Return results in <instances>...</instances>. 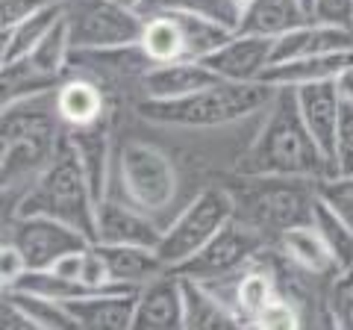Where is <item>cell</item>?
<instances>
[{
    "label": "cell",
    "instance_id": "9c48e42d",
    "mask_svg": "<svg viewBox=\"0 0 353 330\" xmlns=\"http://www.w3.org/2000/svg\"><path fill=\"white\" fill-rule=\"evenodd\" d=\"M162 227L136 206L103 197L94 206V245H150L159 248Z\"/></svg>",
    "mask_w": 353,
    "mask_h": 330
},
{
    "label": "cell",
    "instance_id": "d6a6232c",
    "mask_svg": "<svg viewBox=\"0 0 353 330\" xmlns=\"http://www.w3.org/2000/svg\"><path fill=\"white\" fill-rule=\"evenodd\" d=\"M336 174H353V95H341L339 136H336Z\"/></svg>",
    "mask_w": 353,
    "mask_h": 330
},
{
    "label": "cell",
    "instance_id": "3957f363",
    "mask_svg": "<svg viewBox=\"0 0 353 330\" xmlns=\"http://www.w3.org/2000/svg\"><path fill=\"white\" fill-rule=\"evenodd\" d=\"M274 89L265 80L236 83V80H218L206 89L174 97V101H139L136 113L157 124H176V127H221L233 124L248 115L265 113L271 106Z\"/></svg>",
    "mask_w": 353,
    "mask_h": 330
},
{
    "label": "cell",
    "instance_id": "e575fe53",
    "mask_svg": "<svg viewBox=\"0 0 353 330\" xmlns=\"http://www.w3.org/2000/svg\"><path fill=\"white\" fill-rule=\"evenodd\" d=\"M309 21L353 30V0H312L309 3Z\"/></svg>",
    "mask_w": 353,
    "mask_h": 330
},
{
    "label": "cell",
    "instance_id": "f1b7e54d",
    "mask_svg": "<svg viewBox=\"0 0 353 330\" xmlns=\"http://www.w3.org/2000/svg\"><path fill=\"white\" fill-rule=\"evenodd\" d=\"M0 292L12 295V301L30 316V322L36 324V330H80L62 301L44 298V295L24 292V289H0Z\"/></svg>",
    "mask_w": 353,
    "mask_h": 330
},
{
    "label": "cell",
    "instance_id": "ab89813d",
    "mask_svg": "<svg viewBox=\"0 0 353 330\" xmlns=\"http://www.w3.org/2000/svg\"><path fill=\"white\" fill-rule=\"evenodd\" d=\"M118 3H124V6H130V9H136V12H141V6H145L148 0H118Z\"/></svg>",
    "mask_w": 353,
    "mask_h": 330
},
{
    "label": "cell",
    "instance_id": "4fadbf2b",
    "mask_svg": "<svg viewBox=\"0 0 353 330\" xmlns=\"http://www.w3.org/2000/svg\"><path fill=\"white\" fill-rule=\"evenodd\" d=\"M80 330H132L136 316V289L112 286L103 292H88L65 301Z\"/></svg>",
    "mask_w": 353,
    "mask_h": 330
},
{
    "label": "cell",
    "instance_id": "60d3db41",
    "mask_svg": "<svg viewBox=\"0 0 353 330\" xmlns=\"http://www.w3.org/2000/svg\"><path fill=\"white\" fill-rule=\"evenodd\" d=\"M303 3H306V6H309V3H312V0H303Z\"/></svg>",
    "mask_w": 353,
    "mask_h": 330
},
{
    "label": "cell",
    "instance_id": "44dd1931",
    "mask_svg": "<svg viewBox=\"0 0 353 330\" xmlns=\"http://www.w3.org/2000/svg\"><path fill=\"white\" fill-rule=\"evenodd\" d=\"M176 274V271H174ZM183 330H230L241 327L239 316L230 307L215 298L201 280L183 278Z\"/></svg>",
    "mask_w": 353,
    "mask_h": 330
},
{
    "label": "cell",
    "instance_id": "74e56055",
    "mask_svg": "<svg viewBox=\"0 0 353 330\" xmlns=\"http://www.w3.org/2000/svg\"><path fill=\"white\" fill-rule=\"evenodd\" d=\"M330 316H333V327L353 330V289L339 278L333 283V289H330Z\"/></svg>",
    "mask_w": 353,
    "mask_h": 330
},
{
    "label": "cell",
    "instance_id": "6da1fadb",
    "mask_svg": "<svg viewBox=\"0 0 353 330\" xmlns=\"http://www.w3.org/2000/svg\"><path fill=\"white\" fill-rule=\"evenodd\" d=\"M239 171L285 174V177L309 180H324L330 174H336L333 162L327 159V153L318 148V142L303 124V115L294 101V89H277Z\"/></svg>",
    "mask_w": 353,
    "mask_h": 330
},
{
    "label": "cell",
    "instance_id": "ba28073f",
    "mask_svg": "<svg viewBox=\"0 0 353 330\" xmlns=\"http://www.w3.org/2000/svg\"><path fill=\"white\" fill-rule=\"evenodd\" d=\"M265 248H268V242L233 218L215 239H209L194 257H189L174 271L183 274V278H192V280L233 278V274L245 271Z\"/></svg>",
    "mask_w": 353,
    "mask_h": 330
},
{
    "label": "cell",
    "instance_id": "2e32d148",
    "mask_svg": "<svg viewBox=\"0 0 353 330\" xmlns=\"http://www.w3.org/2000/svg\"><path fill=\"white\" fill-rule=\"evenodd\" d=\"M345 50H353V30L306 21V24L274 39L271 65L297 57H312V53H345Z\"/></svg>",
    "mask_w": 353,
    "mask_h": 330
},
{
    "label": "cell",
    "instance_id": "d590c367",
    "mask_svg": "<svg viewBox=\"0 0 353 330\" xmlns=\"http://www.w3.org/2000/svg\"><path fill=\"white\" fill-rule=\"evenodd\" d=\"M59 0H0V32L18 27L21 21H27L30 15L41 12Z\"/></svg>",
    "mask_w": 353,
    "mask_h": 330
},
{
    "label": "cell",
    "instance_id": "836d02e7",
    "mask_svg": "<svg viewBox=\"0 0 353 330\" xmlns=\"http://www.w3.org/2000/svg\"><path fill=\"white\" fill-rule=\"evenodd\" d=\"M250 327H265V330H292V327H303L301 322V310L289 301L283 298V295H277L265 310L253 318Z\"/></svg>",
    "mask_w": 353,
    "mask_h": 330
},
{
    "label": "cell",
    "instance_id": "7402d4cb",
    "mask_svg": "<svg viewBox=\"0 0 353 330\" xmlns=\"http://www.w3.org/2000/svg\"><path fill=\"white\" fill-rule=\"evenodd\" d=\"M280 295V286H277V278L265 260V251L250 262V266L239 274L236 280V316L241 327H250L253 318H256L265 307H268L274 298Z\"/></svg>",
    "mask_w": 353,
    "mask_h": 330
},
{
    "label": "cell",
    "instance_id": "8992f818",
    "mask_svg": "<svg viewBox=\"0 0 353 330\" xmlns=\"http://www.w3.org/2000/svg\"><path fill=\"white\" fill-rule=\"evenodd\" d=\"M74 50H112L139 45L145 15L118 0H65Z\"/></svg>",
    "mask_w": 353,
    "mask_h": 330
},
{
    "label": "cell",
    "instance_id": "277c9868",
    "mask_svg": "<svg viewBox=\"0 0 353 330\" xmlns=\"http://www.w3.org/2000/svg\"><path fill=\"white\" fill-rule=\"evenodd\" d=\"M94 206H97V197L92 192V186H88V177L83 171L80 157L74 151L68 130H65L57 157L44 168L41 177L30 186V192L21 197V204L15 206L12 215L59 218V222L83 230L94 242Z\"/></svg>",
    "mask_w": 353,
    "mask_h": 330
},
{
    "label": "cell",
    "instance_id": "cb8c5ba5",
    "mask_svg": "<svg viewBox=\"0 0 353 330\" xmlns=\"http://www.w3.org/2000/svg\"><path fill=\"white\" fill-rule=\"evenodd\" d=\"M171 15L176 18V24L183 30L185 59H206L209 53L224 48L236 32V24L221 21L215 15H206V12H171Z\"/></svg>",
    "mask_w": 353,
    "mask_h": 330
},
{
    "label": "cell",
    "instance_id": "1f68e13d",
    "mask_svg": "<svg viewBox=\"0 0 353 330\" xmlns=\"http://www.w3.org/2000/svg\"><path fill=\"white\" fill-rule=\"evenodd\" d=\"M318 195L333 206V210L353 224V174H330L318 180Z\"/></svg>",
    "mask_w": 353,
    "mask_h": 330
},
{
    "label": "cell",
    "instance_id": "ffe728a7",
    "mask_svg": "<svg viewBox=\"0 0 353 330\" xmlns=\"http://www.w3.org/2000/svg\"><path fill=\"white\" fill-rule=\"evenodd\" d=\"M309 21V6L303 0H256L239 15V32L277 39L283 32L301 27Z\"/></svg>",
    "mask_w": 353,
    "mask_h": 330
},
{
    "label": "cell",
    "instance_id": "4316f807",
    "mask_svg": "<svg viewBox=\"0 0 353 330\" xmlns=\"http://www.w3.org/2000/svg\"><path fill=\"white\" fill-rule=\"evenodd\" d=\"M139 48L145 50V57L150 62L185 59L183 30H180V24H176V18L171 12H157V15L145 18V30H141Z\"/></svg>",
    "mask_w": 353,
    "mask_h": 330
},
{
    "label": "cell",
    "instance_id": "484cf974",
    "mask_svg": "<svg viewBox=\"0 0 353 330\" xmlns=\"http://www.w3.org/2000/svg\"><path fill=\"white\" fill-rule=\"evenodd\" d=\"M65 15V0L53 3L41 12L30 15L27 21H21L18 27L12 30H3L0 32V41H3V53H0V62H12V59H21L39 45V41L48 36V30L57 24V21Z\"/></svg>",
    "mask_w": 353,
    "mask_h": 330
},
{
    "label": "cell",
    "instance_id": "d4e9b609",
    "mask_svg": "<svg viewBox=\"0 0 353 330\" xmlns=\"http://www.w3.org/2000/svg\"><path fill=\"white\" fill-rule=\"evenodd\" d=\"M59 83H62V77L36 68V65H32L27 57L3 62V65H0V95H3L0 106L12 104V101H21V97L53 92V89H59Z\"/></svg>",
    "mask_w": 353,
    "mask_h": 330
},
{
    "label": "cell",
    "instance_id": "83f0119b",
    "mask_svg": "<svg viewBox=\"0 0 353 330\" xmlns=\"http://www.w3.org/2000/svg\"><path fill=\"white\" fill-rule=\"evenodd\" d=\"M312 227L324 236L330 254H333L339 266V274L347 271L353 266V224L345 222L321 195H318V201L312 206Z\"/></svg>",
    "mask_w": 353,
    "mask_h": 330
},
{
    "label": "cell",
    "instance_id": "9a60e30c",
    "mask_svg": "<svg viewBox=\"0 0 353 330\" xmlns=\"http://www.w3.org/2000/svg\"><path fill=\"white\" fill-rule=\"evenodd\" d=\"M68 136L74 142L77 157L83 162V171L94 197L103 201L106 186H109V171H112V153H115V115L109 113L106 118L94 121L88 127L68 130Z\"/></svg>",
    "mask_w": 353,
    "mask_h": 330
},
{
    "label": "cell",
    "instance_id": "d6986e66",
    "mask_svg": "<svg viewBox=\"0 0 353 330\" xmlns=\"http://www.w3.org/2000/svg\"><path fill=\"white\" fill-rule=\"evenodd\" d=\"M106 257L109 274H112V283L127 286V289H141L150 280L162 278L168 269V262L159 257L157 248L150 245H97Z\"/></svg>",
    "mask_w": 353,
    "mask_h": 330
},
{
    "label": "cell",
    "instance_id": "52a82bcc",
    "mask_svg": "<svg viewBox=\"0 0 353 330\" xmlns=\"http://www.w3.org/2000/svg\"><path fill=\"white\" fill-rule=\"evenodd\" d=\"M3 239L24 254L27 269H50L65 254L92 245L83 230L50 215H6Z\"/></svg>",
    "mask_w": 353,
    "mask_h": 330
},
{
    "label": "cell",
    "instance_id": "7c38bea8",
    "mask_svg": "<svg viewBox=\"0 0 353 330\" xmlns=\"http://www.w3.org/2000/svg\"><path fill=\"white\" fill-rule=\"evenodd\" d=\"M294 101L303 115V124L309 127L318 148L327 153V159L336 168V136H339V115H341V92L336 80L297 86Z\"/></svg>",
    "mask_w": 353,
    "mask_h": 330
},
{
    "label": "cell",
    "instance_id": "30bf717a",
    "mask_svg": "<svg viewBox=\"0 0 353 330\" xmlns=\"http://www.w3.org/2000/svg\"><path fill=\"white\" fill-rule=\"evenodd\" d=\"M271 53L274 39L253 36V32H233V39L215 53L201 59L206 68H212L221 80H236V83H253L262 80L265 71L271 68Z\"/></svg>",
    "mask_w": 353,
    "mask_h": 330
},
{
    "label": "cell",
    "instance_id": "5b68a950",
    "mask_svg": "<svg viewBox=\"0 0 353 330\" xmlns=\"http://www.w3.org/2000/svg\"><path fill=\"white\" fill-rule=\"evenodd\" d=\"M230 222H233V197H230L224 180H215L203 186L162 230V242L157 248L159 257L174 271L189 257H194L209 239H215Z\"/></svg>",
    "mask_w": 353,
    "mask_h": 330
},
{
    "label": "cell",
    "instance_id": "603a6c76",
    "mask_svg": "<svg viewBox=\"0 0 353 330\" xmlns=\"http://www.w3.org/2000/svg\"><path fill=\"white\" fill-rule=\"evenodd\" d=\"M277 248L294 262V266H301L312 274H321V278H339L336 260L330 254L324 236L312 227V222L285 230V233L277 239Z\"/></svg>",
    "mask_w": 353,
    "mask_h": 330
},
{
    "label": "cell",
    "instance_id": "8fae6325",
    "mask_svg": "<svg viewBox=\"0 0 353 330\" xmlns=\"http://www.w3.org/2000/svg\"><path fill=\"white\" fill-rule=\"evenodd\" d=\"M218 80L221 77L201 59L153 62L139 83V101H174V97L201 92Z\"/></svg>",
    "mask_w": 353,
    "mask_h": 330
},
{
    "label": "cell",
    "instance_id": "e0dca14e",
    "mask_svg": "<svg viewBox=\"0 0 353 330\" xmlns=\"http://www.w3.org/2000/svg\"><path fill=\"white\" fill-rule=\"evenodd\" d=\"M57 109H59L62 127L77 130V127H88L94 121L106 118L112 113V104H109L106 92L97 83L85 80V77L65 74L57 89Z\"/></svg>",
    "mask_w": 353,
    "mask_h": 330
},
{
    "label": "cell",
    "instance_id": "7a4b0ae2",
    "mask_svg": "<svg viewBox=\"0 0 353 330\" xmlns=\"http://www.w3.org/2000/svg\"><path fill=\"white\" fill-rule=\"evenodd\" d=\"M224 186L233 197V218L268 245L297 224L312 222L318 201V180L285 174H227Z\"/></svg>",
    "mask_w": 353,
    "mask_h": 330
},
{
    "label": "cell",
    "instance_id": "f35d334b",
    "mask_svg": "<svg viewBox=\"0 0 353 330\" xmlns=\"http://www.w3.org/2000/svg\"><path fill=\"white\" fill-rule=\"evenodd\" d=\"M230 3H233V6H236V12L241 15V12H245V9H248V6H253V3H256V0H230Z\"/></svg>",
    "mask_w": 353,
    "mask_h": 330
},
{
    "label": "cell",
    "instance_id": "f546056e",
    "mask_svg": "<svg viewBox=\"0 0 353 330\" xmlns=\"http://www.w3.org/2000/svg\"><path fill=\"white\" fill-rule=\"evenodd\" d=\"M71 32H68V21L65 15L48 30V36H44L36 48L27 53V59L36 65V68L48 71V74H57V77H65V65L71 59Z\"/></svg>",
    "mask_w": 353,
    "mask_h": 330
},
{
    "label": "cell",
    "instance_id": "8d00e7d4",
    "mask_svg": "<svg viewBox=\"0 0 353 330\" xmlns=\"http://www.w3.org/2000/svg\"><path fill=\"white\" fill-rule=\"evenodd\" d=\"M27 260L12 245V242H0V289H15V283L24 278Z\"/></svg>",
    "mask_w": 353,
    "mask_h": 330
},
{
    "label": "cell",
    "instance_id": "5bb4252c",
    "mask_svg": "<svg viewBox=\"0 0 353 330\" xmlns=\"http://www.w3.org/2000/svg\"><path fill=\"white\" fill-rule=\"evenodd\" d=\"M132 330H183V283L180 274L165 271L136 292Z\"/></svg>",
    "mask_w": 353,
    "mask_h": 330
},
{
    "label": "cell",
    "instance_id": "ac0fdd59",
    "mask_svg": "<svg viewBox=\"0 0 353 330\" xmlns=\"http://www.w3.org/2000/svg\"><path fill=\"white\" fill-rule=\"evenodd\" d=\"M350 62H353V50H345V53H312V57L274 62L271 68L265 71L262 80L271 83L274 89H297V86H309V83L339 80Z\"/></svg>",
    "mask_w": 353,
    "mask_h": 330
},
{
    "label": "cell",
    "instance_id": "4dcf8cb0",
    "mask_svg": "<svg viewBox=\"0 0 353 330\" xmlns=\"http://www.w3.org/2000/svg\"><path fill=\"white\" fill-rule=\"evenodd\" d=\"M157 12H206L221 21L239 27V12L230 0H148L141 6V15H157Z\"/></svg>",
    "mask_w": 353,
    "mask_h": 330
}]
</instances>
